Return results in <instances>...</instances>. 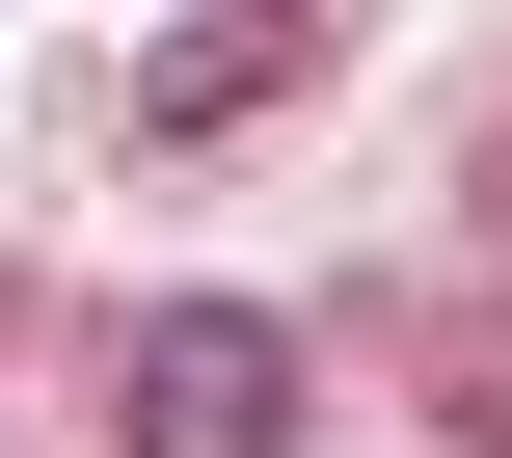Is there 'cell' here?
Masks as SVG:
<instances>
[{
  "instance_id": "cell-1",
  "label": "cell",
  "mask_w": 512,
  "mask_h": 458,
  "mask_svg": "<svg viewBox=\"0 0 512 458\" xmlns=\"http://www.w3.org/2000/svg\"><path fill=\"white\" fill-rule=\"evenodd\" d=\"M108 458H297V324L270 297H162L108 351Z\"/></svg>"
},
{
  "instance_id": "cell-2",
  "label": "cell",
  "mask_w": 512,
  "mask_h": 458,
  "mask_svg": "<svg viewBox=\"0 0 512 458\" xmlns=\"http://www.w3.org/2000/svg\"><path fill=\"white\" fill-rule=\"evenodd\" d=\"M297 81H324V0H189V27L135 54V135H162V162H216V135H270Z\"/></svg>"
},
{
  "instance_id": "cell-3",
  "label": "cell",
  "mask_w": 512,
  "mask_h": 458,
  "mask_svg": "<svg viewBox=\"0 0 512 458\" xmlns=\"http://www.w3.org/2000/svg\"><path fill=\"white\" fill-rule=\"evenodd\" d=\"M405 378H432V432H486V458H512V324H405Z\"/></svg>"
}]
</instances>
